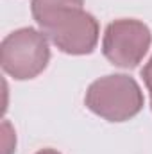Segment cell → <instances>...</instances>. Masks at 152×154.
Listing matches in <instances>:
<instances>
[{"label":"cell","mask_w":152,"mask_h":154,"mask_svg":"<svg viewBox=\"0 0 152 154\" xmlns=\"http://www.w3.org/2000/svg\"><path fill=\"white\" fill-rule=\"evenodd\" d=\"M149 95H150V108H152V86H149Z\"/></svg>","instance_id":"obj_9"},{"label":"cell","mask_w":152,"mask_h":154,"mask_svg":"<svg viewBox=\"0 0 152 154\" xmlns=\"http://www.w3.org/2000/svg\"><path fill=\"white\" fill-rule=\"evenodd\" d=\"M141 77H143V82H145L147 88L152 86V57L149 59V63L143 66V70H141Z\"/></svg>","instance_id":"obj_7"},{"label":"cell","mask_w":152,"mask_h":154,"mask_svg":"<svg viewBox=\"0 0 152 154\" xmlns=\"http://www.w3.org/2000/svg\"><path fill=\"white\" fill-rule=\"evenodd\" d=\"M36 154H61V152L56 151V149H41V151H38Z\"/></svg>","instance_id":"obj_8"},{"label":"cell","mask_w":152,"mask_h":154,"mask_svg":"<svg viewBox=\"0 0 152 154\" xmlns=\"http://www.w3.org/2000/svg\"><path fill=\"white\" fill-rule=\"evenodd\" d=\"M150 43L152 32L141 20L120 18L106 27L102 54L114 66L132 70L143 61Z\"/></svg>","instance_id":"obj_4"},{"label":"cell","mask_w":152,"mask_h":154,"mask_svg":"<svg viewBox=\"0 0 152 154\" xmlns=\"http://www.w3.org/2000/svg\"><path fill=\"white\" fill-rule=\"evenodd\" d=\"M38 25L39 31L61 52L70 56L91 54L99 43V22L82 7L59 9L39 20Z\"/></svg>","instance_id":"obj_2"},{"label":"cell","mask_w":152,"mask_h":154,"mask_svg":"<svg viewBox=\"0 0 152 154\" xmlns=\"http://www.w3.org/2000/svg\"><path fill=\"white\" fill-rule=\"evenodd\" d=\"M84 0H32L31 2V13L38 23L39 20H43L45 16L59 11V9H66V7H82Z\"/></svg>","instance_id":"obj_5"},{"label":"cell","mask_w":152,"mask_h":154,"mask_svg":"<svg viewBox=\"0 0 152 154\" xmlns=\"http://www.w3.org/2000/svg\"><path fill=\"white\" fill-rule=\"evenodd\" d=\"M84 104L108 122H127L143 109L145 99L140 84L131 75L111 74L90 84Z\"/></svg>","instance_id":"obj_1"},{"label":"cell","mask_w":152,"mask_h":154,"mask_svg":"<svg viewBox=\"0 0 152 154\" xmlns=\"http://www.w3.org/2000/svg\"><path fill=\"white\" fill-rule=\"evenodd\" d=\"M0 154H14L16 151V133L9 120H2L0 125Z\"/></svg>","instance_id":"obj_6"},{"label":"cell","mask_w":152,"mask_h":154,"mask_svg":"<svg viewBox=\"0 0 152 154\" xmlns=\"http://www.w3.org/2000/svg\"><path fill=\"white\" fill-rule=\"evenodd\" d=\"M50 61L48 38L34 27H22L2 39L0 63L4 72L16 81L38 77Z\"/></svg>","instance_id":"obj_3"}]
</instances>
